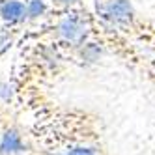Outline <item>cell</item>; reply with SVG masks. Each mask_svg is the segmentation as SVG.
<instances>
[{"label": "cell", "mask_w": 155, "mask_h": 155, "mask_svg": "<svg viewBox=\"0 0 155 155\" xmlns=\"http://www.w3.org/2000/svg\"><path fill=\"white\" fill-rule=\"evenodd\" d=\"M52 4H56L60 8H65V9H71L75 6H79L81 0H52Z\"/></svg>", "instance_id": "cell-8"}, {"label": "cell", "mask_w": 155, "mask_h": 155, "mask_svg": "<svg viewBox=\"0 0 155 155\" xmlns=\"http://www.w3.org/2000/svg\"><path fill=\"white\" fill-rule=\"evenodd\" d=\"M26 9L28 19H39L49 13V4L47 0H26Z\"/></svg>", "instance_id": "cell-6"}, {"label": "cell", "mask_w": 155, "mask_h": 155, "mask_svg": "<svg viewBox=\"0 0 155 155\" xmlns=\"http://www.w3.org/2000/svg\"><path fill=\"white\" fill-rule=\"evenodd\" d=\"M137 68L144 73L146 79H150L151 82H155V58H148L146 54H144V58L140 60V64Z\"/></svg>", "instance_id": "cell-7"}, {"label": "cell", "mask_w": 155, "mask_h": 155, "mask_svg": "<svg viewBox=\"0 0 155 155\" xmlns=\"http://www.w3.org/2000/svg\"><path fill=\"white\" fill-rule=\"evenodd\" d=\"M8 43H9V32L4 26H0V52L8 47Z\"/></svg>", "instance_id": "cell-9"}, {"label": "cell", "mask_w": 155, "mask_h": 155, "mask_svg": "<svg viewBox=\"0 0 155 155\" xmlns=\"http://www.w3.org/2000/svg\"><path fill=\"white\" fill-rule=\"evenodd\" d=\"M26 151V140L17 127H8L0 137V155H19Z\"/></svg>", "instance_id": "cell-4"}, {"label": "cell", "mask_w": 155, "mask_h": 155, "mask_svg": "<svg viewBox=\"0 0 155 155\" xmlns=\"http://www.w3.org/2000/svg\"><path fill=\"white\" fill-rule=\"evenodd\" d=\"M94 34V25L90 17L82 12H75L71 8L64 17L58 19V23L54 25V36L60 43L69 45L71 49L81 47L82 43L90 41Z\"/></svg>", "instance_id": "cell-2"}, {"label": "cell", "mask_w": 155, "mask_h": 155, "mask_svg": "<svg viewBox=\"0 0 155 155\" xmlns=\"http://www.w3.org/2000/svg\"><path fill=\"white\" fill-rule=\"evenodd\" d=\"M99 19L135 45L155 51V23L140 15L131 0H99Z\"/></svg>", "instance_id": "cell-1"}, {"label": "cell", "mask_w": 155, "mask_h": 155, "mask_svg": "<svg viewBox=\"0 0 155 155\" xmlns=\"http://www.w3.org/2000/svg\"><path fill=\"white\" fill-rule=\"evenodd\" d=\"M0 19L6 25H21L28 21L26 2H23V0H0Z\"/></svg>", "instance_id": "cell-3"}, {"label": "cell", "mask_w": 155, "mask_h": 155, "mask_svg": "<svg viewBox=\"0 0 155 155\" xmlns=\"http://www.w3.org/2000/svg\"><path fill=\"white\" fill-rule=\"evenodd\" d=\"M54 155H105L103 148L97 142H73L68 144L64 150L54 151Z\"/></svg>", "instance_id": "cell-5"}]
</instances>
